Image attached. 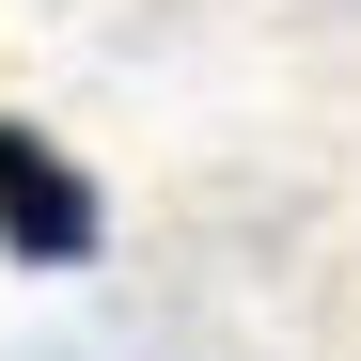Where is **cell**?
Masks as SVG:
<instances>
[{"mask_svg": "<svg viewBox=\"0 0 361 361\" xmlns=\"http://www.w3.org/2000/svg\"><path fill=\"white\" fill-rule=\"evenodd\" d=\"M94 235H110L94 173L47 142V126H16V110H0V252H16V267H94Z\"/></svg>", "mask_w": 361, "mask_h": 361, "instance_id": "cell-1", "label": "cell"}]
</instances>
